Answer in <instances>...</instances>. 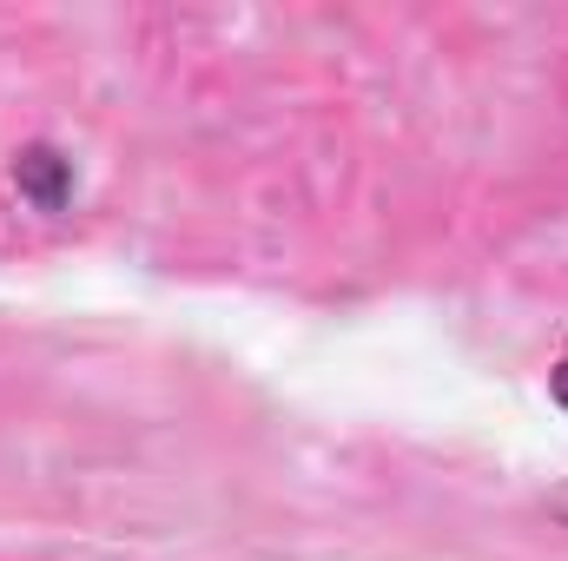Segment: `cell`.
<instances>
[{
  "label": "cell",
  "instance_id": "1",
  "mask_svg": "<svg viewBox=\"0 0 568 561\" xmlns=\"http://www.w3.org/2000/svg\"><path fill=\"white\" fill-rule=\"evenodd\" d=\"M13 185L33 212H67L73 205V159L53 152V145H27L13 159Z\"/></svg>",
  "mask_w": 568,
  "mask_h": 561
},
{
  "label": "cell",
  "instance_id": "2",
  "mask_svg": "<svg viewBox=\"0 0 568 561\" xmlns=\"http://www.w3.org/2000/svg\"><path fill=\"white\" fill-rule=\"evenodd\" d=\"M549 397H556V410H568V357L549 370Z\"/></svg>",
  "mask_w": 568,
  "mask_h": 561
}]
</instances>
